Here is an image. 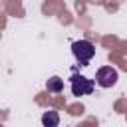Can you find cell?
<instances>
[{
	"label": "cell",
	"instance_id": "cell-4",
	"mask_svg": "<svg viewBox=\"0 0 127 127\" xmlns=\"http://www.w3.org/2000/svg\"><path fill=\"white\" fill-rule=\"evenodd\" d=\"M42 125L44 127H58L60 125V115L58 111H46L42 115Z\"/></svg>",
	"mask_w": 127,
	"mask_h": 127
},
{
	"label": "cell",
	"instance_id": "cell-1",
	"mask_svg": "<svg viewBox=\"0 0 127 127\" xmlns=\"http://www.w3.org/2000/svg\"><path fill=\"white\" fill-rule=\"evenodd\" d=\"M71 54H73V58L79 62V65H87V64L91 62V58L95 56V48H93V44L87 42V40H77V42L71 44Z\"/></svg>",
	"mask_w": 127,
	"mask_h": 127
},
{
	"label": "cell",
	"instance_id": "cell-2",
	"mask_svg": "<svg viewBox=\"0 0 127 127\" xmlns=\"http://www.w3.org/2000/svg\"><path fill=\"white\" fill-rule=\"evenodd\" d=\"M117 79H119V73H117V69L111 67V65H103V67H99L97 73H95V83H97L99 87H113V85L117 83Z\"/></svg>",
	"mask_w": 127,
	"mask_h": 127
},
{
	"label": "cell",
	"instance_id": "cell-5",
	"mask_svg": "<svg viewBox=\"0 0 127 127\" xmlns=\"http://www.w3.org/2000/svg\"><path fill=\"white\" fill-rule=\"evenodd\" d=\"M46 87H48V91L60 93V91L64 89V79H62V77H58V75H54V77H50V79H48Z\"/></svg>",
	"mask_w": 127,
	"mask_h": 127
},
{
	"label": "cell",
	"instance_id": "cell-3",
	"mask_svg": "<svg viewBox=\"0 0 127 127\" xmlns=\"http://www.w3.org/2000/svg\"><path fill=\"white\" fill-rule=\"evenodd\" d=\"M93 87H95L93 79H89L85 75H71V93L73 95H77V97L89 95V93H93Z\"/></svg>",
	"mask_w": 127,
	"mask_h": 127
}]
</instances>
